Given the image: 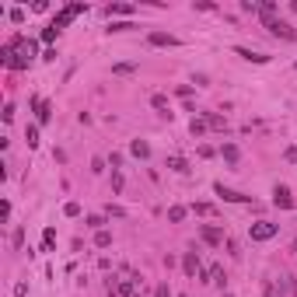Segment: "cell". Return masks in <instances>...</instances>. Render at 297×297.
Instances as JSON below:
<instances>
[{
    "instance_id": "obj_1",
    "label": "cell",
    "mask_w": 297,
    "mask_h": 297,
    "mask_svg": "<svg viewBox=\"0 0 297 297\" xmlns=\"http://www.w3.org/2000/svg\"><path fill=\"white\" fill-rule=\"evenodd\" d=\"M262 21H266V28H269L276 39H287V42L297 39V28L290 25V21H283V18H262Z\"/></svg>"
},
{
    "instance_id": "obj_2",
    "label": "cell",
    "mask_w": 297,
    "mask_h": 297,
    "mask_svg": "<svg viewBox=\"0 0 297 297\" xmlns=\"http://www.w3.org/2000/svg\"><path fill=\"white\" fill-rule=\"evenodd\" d=\"M248 234H252V241H269V238H276L280 234V224H269V221H259L248 227Z\"/></svg>"
},
{
    "instance_id": "obj_3",
    "label": "cell",
    "mask_w": 297,
    "mask_h": 297,
    "mask_svg": "<svg viewBox=\"0 0 297 297\" xmlns=\"http://www.w3.org/2000/svg\"><path fill=\"white\" fill-rule=\"evenodd\" d=\"M137 276L133 280H109V294L112 297H137Z\"/></svg>"
},
{
    "instance_id": "obj_4",
    "label": "cell",
    "mask_w": 297,
    "mask_h": 297,
    "mask_svg": "<svg viewBox=\"0 0 297 297\" xmlns=\"http://www.w3.org/2000/svg\"><path fill=\"white\" fill-rule=\"evenodd\" d=\"M214 192L221 196L224 203H248V200H252V196H245V192H238V189H227L224 182H217V185H214Z\"/></svg>"
},
{
    "instance_id": "obj_5",
    "label": "cell",
    "mask_w": 297,
    "mask_h": 297,
    "mask_svg": "<svg viewBox=\"0 0 297 297\" xmlns=\"http://www.w3.org/2000/svg\"><path fill=\"white\" fill-rule=\"evenodd\" d=\"M273 207H280V210H290V207H294L290 185H276V189H273Z\"/></svg>"
},
{
    "instance_id": "obj_6",
    "label": "cell",
    "mask_w": 297,
    "mask_h": 297,
    "mask_svg": "<svg viewBox=\"0 0 297 297\" xmlns=\"http://www.w3.org/2000/svg\"><path fill=\"white\" fill-rule=\"evenodd\" d=\"M200 238H203L207 245H221L224 231H221V227H214V224H203V227H200Z\"/></svg>"
},
{
    "instance_id": "obj_7",
    "label": "cell",
    "mask_w": 297,
    "mask_h": 297,
    "mask_svg": "<svg viewBox=\"0 0 297 297\" xmlns=\"http://www.w3.org/2000/svg\"><path fill=\"white\" fill-rule=\"evenodd\" d=\"M234 53H238L241 60H248V63H269V56H266V53H252L248 46H234Z\"/></svg>"
},
{
    "instance_id": "obj_8",
    "label": "cell",
    "mask_w": 297,
    "mask_h": 297,
    "mask_svg": "<svg viewBox=\"0 0 297 297\" xmlns=\"http://www.w3.org/2000/svg\"><path fill=\"white\" fill-rule=\"evenodd\" d=\"M32 109H35L39 123H49V119H53V105H49V102H42V98H32Z\"/></svg>"
},
{
    "instance_id": "obj_9",
    "label": "cell",
    "mask_w": 297,
    "mask_h": 297,
    "mask_svg": "<svg viewBox=\"0 0 297 297\" xmlns=\"http://www.w3.org/2000/svg\"><path fill=\"white\" fill-rule=\"evenodd\" d=\"M182 269H185V276H200V255L196 252H185L182 255Z\"/></svg>"
},
{
    "instance_id": "obj_10",
    "label": "cell",
    "mask_w": 297,
    "mask_h": 297,
    "mask_svg": "<svg viewBox=\"0 0 297 297\" xmlns=\"http://www.w3.org/2000/svg\"><path fill=\"white\" fill-rule=\"evenodd\" d=\"M147 42H150V46H168V49H171V46H178V39H175V35H168V32H150Z\"/></svg>"
},
{
    "instance_id": "obj_11",
    "label": "cell",
    "mask_w": 297,
    "mask_h": 297,
    "mask_svg": "<svg viewBox=\"0 0 297 297\" xmlns=\"http://www.w3.org/2000/svg\"><path fill=\"white\" fill-rule=\"evenodd\" d=\"M192 214L196 217H217V207L214 203H192Z\"/></svg>"
},
{
    "instance_id": "obj_12",
    "label": "cell",
    "mask_w": 297,
    "mask_h": 297,
    "mask_svg": "<svg viewBox=\"0 0 297 297\" xmlns=\"http://www.w3.org/2000/svg\"><path fill=\"white\" fill-rule=\"evenodd\" d=\"M150 105H154L161 116H168V119H171V109H168V98H164V94H154V98H150Z\"/></svg>"
},
{
    "instance_id": "obj_13",
    "label": "cell",
    "mask_w": 297,
    "mask_h": 297,
    "mask_svg": "<svg viewBox=\"0 0 297 297\" xmlns=\"http://www.w3.org/2000/svg\"><path fill=\"white\" fill-rule=\"evenodd\" d=\"M168 168H171V171H178V175H185V171H189V161L175 154V157H168Z\"/></svg>"
},
{
    "instance_id": "obj_14",
    "label": "cell",
    "mask_w": 297,
    "mask_h": 297,
    "mask_svg": "<svg viewBox=\"0 0 297 297\" xmlns=\"http://www.w3.org/2000/svg\"><path fill=\"white\" fill-rule=\"evenodd\" d=\"M112 14H123V18H130L133 14V4H109V18Z\"/></svg>"
},
{
    "instance_id": "obj_15",
    "label": "cell",
    "mask_w": 297,
    "mask_h": 297,
    "mask_svg": "<svg viewBox=\"0 0 297 297\" xmlns=\"http://www.w3.org/2000/svg\"><path fill=\"white\" fill-rule=\"evenodd\" d=\"M53 245H56V231H53V227H46V231H42V248H46V252H53Z\"/></svg>"
},
{
    "instance_id": "obj_16",
    "label": "cell",
    "mask_w": 297,
    "mask_h": 297,
    "mask_svg": "<svg viewBox=\"0 0 297 297\" xmlns=\"http://www.w3.org/2000/svg\"><path fill=\"white\" fill-rule=\"evenodd\" d=\"M189 130H192V137H203L210 126H207V119H192V123H189Z\"/></svg>"
},
{
    "instance_id": "obj_17",
    "label": "cell",
    "mask_w": 297,
    "mask_h": 297,
    "mask_svg": "<svg viewBox=\"0 0 297 297\" xmlns=\"http://www.w3.org/2000/svg\"><path fill=\"white\" fill-rule=\"evenodd\" d=\"M94 245H98V248H109V245H112V234H109V231H94Z\"/></svg>"
},
{
    "instance_id": "obj_18",
    "label": "cell",
    "mask_w": 297,
    "mask_h": 297,
    "mask_svg": "<svg viewBox=\"0 0 297 297\" xmlns=\"http://www.w3.org/2000/svg\"><path fill=\"white\" fill-rule=\"evenodd\" d=\"M130 150H133L137 157H150V147L144 144V140H133V144H130Z\"/></svg>"
},
{
    "instance_id": "obj_19",
    "label": "cell",
    "mask_w": 297,
    "mask_h": 297,
    "mask_svg": "<svg viewBox=\"0 0 297 297\" xmlns=\"http://www.w3.org/2000/svg\"><path fill=\"white\" fill-rule=\"evenodd\" d=\"M207 126L210 130H227V119L224 116H207Z\"/></svg>"
},
{
    "instance_id": "obj_20",
    "label": "cell",
    "mask_w": 297,
    "mask_h": 297,
    "mask_svg": "<svg viewBox=\"0 0 297 297\" xmlns=\"http://www.w3.org/2000/svg\"><path fill=\"white\" fill-rule=\"evenodd\" d=\"M130 28H137V25H133V21H112V25H109V35H112V32H130Z\"/></svg>"
},
{
    "instance_id": "obj_21",
    "label": "cell",
    "mask_w": 297,
    "mask_h": 297,
    "mask_svg": "<svg viewBox=\"0 0 297 297\" xmlns=\"http://www.w3.org/2000/svg\"><path fill=\"white\" fill-rule=\"evenodd\" d=\"M168 221H171V224L185 221V207H171V210H168Z\"/></svg>"
},
{
    "instance_id": "obj_22",
    "label": "cell",
    "mask_w": 297,
    "mask_h": 297,
    "mask_svg": "<svg viewBox=\"0 0 297 297\" xmlns=\"http://www.w3.org/2000/svg\"><path fill=\"white\" fill-rule=\"evenodd\" d=\"M221 154L227 157V161H231V164L238 161V147H234V144H224V147H221Z\"/></svg>"
},
{
    "instance_id": "obj_23",
    "label": "cell",
    "mask_w": 297,
    "mask_h": 297,
    "mask_svg": "<svg viewBox=\"0 0 297 297\" xmlns=\"http://www.w3.org/2000/svg\"><path fill=\"white\" fill-rule=\"evenodd\" d=\"M25 140H28V147H39V130L28 126V130H25Z\"/></svg>"
},
{
    "instance_id": "obj_24",
    "label": "cell",
    "mask_w": 297,
    "mask_h": 297,
    "mask_svg": "<svg viewBox=\"0 0 297 297\" xmlns=\"http://www.w3.org/2000/svg\"><path fill=\"white\" fill-rule=\"evenodd\" d=\"M87 227H94V231H105V217H98V214H94V217H87Z\"/></svg>"
},
{
    "instance_id": "obj_25",
    "label": "cell",
    "mask_w": 297,
    "mask_h": 297,
    "mask_svg": "<svg viewBox=\"0 0 297 297\" xmlns=\"http://www.w3.org/2000/svg\"><path fill=\"white\" fill-rule=\"evenodd\" d=\"M63 214H67V217H77V214H80V203H67Z\"/></svg>"
},
{
    "instance_id": "obj_26",
    "label": "cell",
    "mask_w": 297,
    "mask_h": 297,
    "mask_svg": "<svg viewBox=\"0 0 297 297\" xmlns=\"http://www.w3.org/2000/svg\"><path fill=\"white\" fill-rule=\"evenodd\" d=\"M11 21H14V25H21V21H25V11H21V7H14V11H11Z\"/></svg>"
},
{
    "instance_id": "obj_27",
    "label": "cell",
    "mask_w": 297,
    "mask_h": 297,
    "mask_svg": "<svg viewBox=\"0 0 297 297\" xmlns=\"http://www.w3.org/2000/svg\"><path fill=\"white\" fill-rule=\"evenodd\" d=\"M56 35H60V32H56V28H53V25H49V28H46V32H42V42H53V39H56Z\"/></svg>"
},
{
    "instance_id": "obj_28",
    "label": "cell",
    "mask_w": 297,
    "mask_h": 297,
    "mask_svg": "<svg viewBox=\"0 0 297 297\" xmlns=\"http://www.w3.org/2000/svg\"><path fill=\"white\" fill-rule=\"evenodd\" d=\"M154 297H171V290H168V283H157V290H154Z\"/></svg>"
},
{
    "instance_id": "obj_29",
    "label": "cell",
    "mask_w": 297,
    "mask_h": 297,
    "mask_svg": "<svg viewBox=\"0 0 297 297\" xmlns=\"http://www.w3.org/2000/svg\"><path fill=\"white\" fill-rule=\"evenodd\" d=\"M11 241H14V248H21V241H25V231H21V227H18V231H14V238H11Z\"/></svg>"
},
{
    "instance_id": "obj_30",
    "label": "cell",
    "mask_w": 297,
    "mask_h": 297,
    "mask_svg": "<svg viewBox=\"0 0 297 297\" xmlns=\"http://www.w3.org/2000/svg\"><path fill=\"white\" fill-rule=\"evenodd\" d=\"M283 157H287L290 164H297V147H287V150H283Z\"/></svg>"
},
{
    "instance_id": "obj_31",
    "label": "cell",
    "mask_w": 297,
    "mask_h": 297,
    "mask_svg": "<svg viewBox=\"0 0 297 297\" xmlns=\"http://www.w3.org/2000/svg\"><path fill=\"white\" fill-rule=\"evenodd\" d=\"M266 297H276V294H273V290H266Z\"/></svg>"
},
{
    "instance_id": "obj_32",
    "label": "cell",
    "mask_w": 297,
    "mask_h": 297,
    "mask_svg": "<svg viewBox=\"0 0 297 297\" xmlns=\"http://www.w3.org/2000/svg\"><path fill=\"white\" fill-rule=\"evenodd\" d=\"M294 252H297V238H294Z\"/></svg>"
},
{
    "instance_id": "obj_33",
    "label": "cell",
    "mask_w": 297,
    "mask_h": 297,
    "mask_svg": "<svg viewBox=\"0 0 297 297\" xmlns=\"http://www.w3.org/2000/svg\"><path fill=\"white\" fill-rule=\"evenodd\" d=\"M221 297H234V294H221Z\"/></svg>"
},
{
    "instance_id": "obj_34",
    "label": "cell",
    "mask_w": 297,
    "mask_h": 297,
    "mask_svg": "<svg viewBox=\"0 0 297 297\" xmlns=\"http://www.w3.org/2000/svg\"><path fill=\"white\" fill-rule=\"evenodd\" d=\"M137 297H140V294H137Z\"/></svg>"
},
{
    "instance_id": "obj_35",
    "label": "cell",
    "mask_w": 297,
    "mask_h": 297,
    "mask_svg": "<svg viewBox=\"0 0 297 297\" xmlns=\"http://www.w3.org/2000/svg\"><path fill=\"white\" fill-rule=\"evenodd\" d=\"M182 297H185V294H182Z\"/></svg>"
}]
</instances>
